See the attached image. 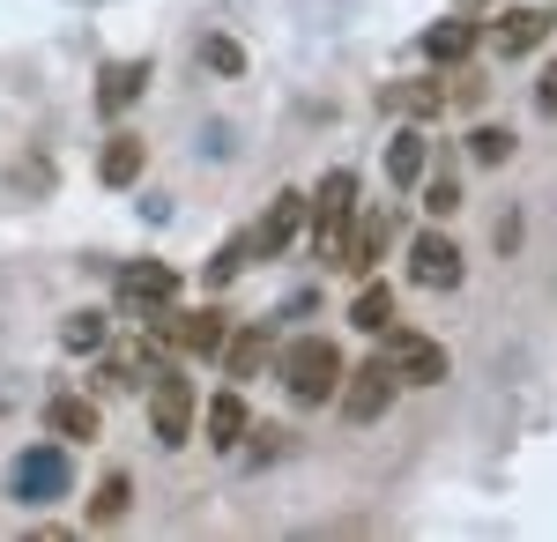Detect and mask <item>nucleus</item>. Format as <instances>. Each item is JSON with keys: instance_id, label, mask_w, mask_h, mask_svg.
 <instances>
[{"instance_id": "nucleus-1", "label": "nucleus", "mask_w": 557, "mask_h": 542, "mask_svg": "<svg viewBox=\"0 0 557 542\" xmlns=\"http://www.w3.org/2000/svg\"><path fill=\"white\" fill-rule=\"evenodd\" d=\"M275 372H283V386H290L298 402H335V386H343V349H335L327 334H305V342H290V349L275 357Z\"/></svg>"}, {"instance_id": "nucleus-2", "label": "nucleus", "mask_w": 557, "mask_h": 542, "mask_svg": "<svg viewBox=\"0 0 557 542\" xmlns=\"http://www.w3.org/2000/svg\"><path fill=\"white\" fill-rule=\"evenodd\" d=\"M67 483H75V460H67L60 439L23 446L15 468H8V498H15V505H52V498H67Z\"/></svg>"}, {"instance_id": "nucleus-3", "label": "nucleus", "mask_w": 557, "mask_h": 542, "mask_svg": "<svg viewBox=\"0 0 557 542\" xmlns=\"http://www.w3.org/2000/svg\"><path fill=\"white\" fill-rule=\"evenodd\" d=\"M349 215H357V178H349V171H327L320 194L305 201V223H312V252H320V260H343Z\"/></svg>"}, {"instance_id": "nucleus-4", "label": "nucleus", "mask_w": 557, "mask_h": 542, "mask_svg": "<svg viewBox=\"0 0 557 542\" xmlns=\"http://www.w3.org/2000/svg\"><path fill=\"white\" fill-rule=\"evenodd\" d=\"M380 334H386V372H394V386H438L446 379V349L431 334H417V328H380Z\"/></svg>"}, {"instance_id": "nucleus-5", "label": "nucleus", "mask_w": 557, "mask_h": 542, "mask_svg": "<svg viewBox=\"0 0 557 542\" xmlns=\"http://www.w3.org/2000/svg\"><path fill=\"white\" fill-rule=\"evenodd\" d=\"M172 297H178V275L164 260H127V268H120V305H127L134 320H157Z\"/></svg>"}, {"instance_id": "nucleus-6", "label": "nucleus", "mask_w": 557, "mask_h": 542, "mask_svg": "<svg viewBox=\"0 0 557 542\" xmlns=\"http://www.w3.org/2000/svg\"><path fill=\"white\" fill-rule=\"evenodd\" d=\"M149 423L164 446H186V431H194V379L186 372H164L149 386Z\"/></svg>"}, {"instance_id": "nucleus-7", "label": "nucleus", "mask_w": 557, "mask_h": 542, "mask_svg": "<svg viewBox=\"0 0 557 542\" xmlns=\"http://www.w3.org/2000/svg\"><path fill=\"white\" fill-rule=\"evenodd\" d=\"M409 283H417V291H454V283H461V246H454L446 231H424V238L409 246Z\"/></svg>"}, {"instance_id": "nucleus-8", "label": "nucleus", "mask_w": 557, "mask_h": 542, "mask_svg": "<svg viewBox=\"0 0 557 542\" xmlns=\"http://www.w3.org/2000/svg\"><path fill=\"white\" fill-rule=\"evenodd\" d=\"M298 231H305V194L290 186V194H275V201H268V215L246 231V238H253V260H275V252L290 246Z\"/></svg>"}, {"instance_id": "nucleus-9", "label": "nucleus", "mask_w": 557, "mask_h": 542, "mask_svg": "<svg viewBox=\"0 0 557 542\" xmlns=\"http://www.w3.org/2000/svg\"><path fill=\"white\" fill-rule=\"evenodd\" d=\"M335 394H343L349 423H380L386 409H394V372H386V365H364V372H349V386H335Z\"/></svg>"}, {"instance_id": "nucleus-10", "label": "nucleus", "mask_w": 557, "mask_h": 542, "mask_svg": "<svg viewBox=\"0 0 557 542\" xmlns=\"http://www.w3.org/2000/svg\"><path fill=\"white\" fill-rule=\"evenodd\" d=\"M543 38H550V15H543V8H506L498 30H491V52H498V60H528Z\"/></svg>"}, {"instance_id": "nucleus-11", "label": "nucleus", "mask_w": 557, "mask_h": 542, "mask_svg": "<svg viewBox=\"0 0 557 542\" xmlns=\"http://www.w3.org/2000/svg\"><path fill=\"white\" fill-rule=\"evenodd\" d=\"M141 89H149V60H104V75H97V112L120 120Z\"/></svg>"}, {"instance_id": "nucleus-12", "label": "nucleus", "mask_w": 557, "mask_h": 542, "mask_svg": "<svg viewBox=\"0 0 557 542\" xmlns=\"http://www.w3.org/2000/svg\"><path fill=\"white\" fill-rule=\"evenodd\" d=\"M141 164H149V149H141L134 134H112V141L97 149V178H104V186H134Z\"/></svg>"}, {"instance_id": "nucleus-13", "label": "nucleus", "mask_w": 557, "mask_h": 542, "mask_svg": "<svg viewBox=\"0 0 557 542\" xmlns=\"http://www.w3.org/2000/svg\"><path fill=\"white\" fill-rule=\"evenodd\" d=\"M386 238H394V215H349V238H343V268H372L386 252Z\"/></svg>"}, {"instance_id": "nucleus-14", "label": "nucleus", "mask_w": 557, "mask_h": 542, "mask_svg": "<svg viewBox=\"0 0 557 542\" xmlns=\"http://www.w3.org/2000/svg\"><path fill=\"white\" fill-rule=\"evenodd\" d=\"M164 334H172L186 357H223V342H231V334H223V312H194V320H172Z\"/></svg>"}, {"instance_id": "nucleus-15", "label": "nucleus", "mask_w": 557, "mask_h": 542, "mask_svg": "<svg viewBox=\"0 0 557 542\" xmlns=\"http://www.w3.org/2000/svg\"><path fill=\"white\" fill-rule=\"evenodd\" d=\"M45 423H52V439H75V446H89V439H97V402L60 394V402H45Z\"/></svg>"}, {"instance_id": "nucleus-16", "label": "nucleus", "mask_w": 557, "mask_h": 542, "mask_svg": "<svg viewBox=\"0 0 557 542\" xmlns=\"http://www.w3.org/2000/svg\"><path fill=\"white\" fill-rule=\"evenodd\" d=\"M209 446H215V454L246 446V394H215V402H209Z\"/></svg>"}, {"instance_id": "nucleus-17", "label": "nucleus", "mask_w": 557, "mask_h": 542, "mask_svg": "<svg viewBox=\"0 0 557 542\" xmlns=\"http://www.w3.org/2000/svg\"><path fill=\"white\" fill-rule=\"evenodd\" d=\"M424 164H431V141L409 126V134H394V149H386V178L394 186H417L424 178Z\"/></svg>"}, {"instance_id": "nucleus-18", "label": "nucleus", "mask_w": 557, "mask_h": 542, "mask_svg": "<svg viewBox=\"0 0 557 542\" xmlns=\"http://www.w3.org/2000/svg\"><path fill=\"white\" fill-rule=\"evenodd\" d=\"M127 505H134V483L112 468L97 491H89V528H112V520H127Z\"/></svg>"}, {"instance_id": "nucleus-19", "label": "nucleus", "mask_w": 557, "mask_h": 542, "mask_svg": "<svg viewBox=\"0 0 557 542\" xmlns=\"http://www.w3.org/2000/svg\"><path fill=\"white\" fill-rule=\"evenodd\" d=\"M275 357V342H268V328H246L238 342H223V365H231V379H253L260 365Z\"/></svg>"}, {"instance_id": "nucleus-20", "label": "nucleus", "mask_w": 557, "mask_h": 542, "mask_svg": "<svg viewBox=\"0 0 557 542\" xmlns=\"http://www.w3.org/2000/svg\"><path fill=\"white\" fill-rule=\"evenodd\" d=\"M424 52L438 60V67H454V60H469V52H475V23H461V15H454V23H431Z\"/></svg>"}, {"instance_id": "nucleus-21", "label": "nucleus", "mask_w": 557, "mask_h": 542, "mask_svg": "<svg viewBox=\"0 0 557 542\" xmlns=\"http://www.w3.org/2000/svg\"><path fill=\"white\" fill-rule=\"evenodd\" d=\"M8 194H15V201H45V194H52V164H45V157H15V164H8Z\"/></svg>"}, {"instance_id": "nucleus-22", "label": "nucleus", "mask_w": 557, "mask_h": 542, "mask_svg": "<svg viewBox=\"0 0 557 542\" xmlns=\"http://www.w3.org/2000/svg\"><path fill=\"white\" fill-rule=\"evenodd\" d=\"M349 320H357L364 334L394 328V291H386V283H364V291H357V305H349Z\"/></svg>"}, {"instance_id": "nucleus-23", "label": "nucleus", "mask_w": 557, "mask_h": 542, "mask_svg": "<svg viewBox=\"0 0 557 542\" xmlns=\"http://www.w3.org/2000/svg\"><path fill=\"white\" fill-rule=\"evenodd\" d=\"M386 104H394V112H409V120H438V104H446V97H438L431 83H394V89H386Z\"/></svg>"}, {"instance_id": "nucleus-24", "label": "nucleus", "mask_w": 557, "mask_h": 542, "mask_svg": "<svg viewBox=\"0 0 557 542\" xmlns=\"http://www.w3.org/2000/svg\"><path fill=\"white\" fill-rule=\"evenodd\" d=\"M246 260H253V238H246V231H238V238H223L215 260H209V283H215V291H223V283H238V268H246Z\"/></svg>"}, {"instance_id": "nucleus-25", "label": "nucleus", "mask_w": 557, "mask_h": 542, "mask_svg": "<svg viewBox=\"0 0 557 542\" xmlns=\"http://www.w3.org/2000/svg\"><path fill=\"white\" fill-rule=\"evenodd\" d=\"M60 342H67L75 357H89V349H104V312H75V320L60 328Z\"/></svg>"}, {"instance_id": "nucleus-26", "label": "nucleus", "mask_w": 557, "mask_h": 542, "mask_svg": "<svg viewBox=\"0 0 557 542\" xmlns=\"http://www.w3.org/2000/svg\"><path fill=\"white\" fill-rule=\"evenodd\" d=\"M469 157H475V164H506V157H513V134H506V126H475Z\"/></svg>"}, {"instance_id": "nucleus-27", "label": "nucleus", "mask_w": 557, "mask_h": 542, "mask_svg": "<svg viewBox=\"0 0 557 542\" xmlns=\"http://www.w3.org/2000/svg\"><path fill=\"white\" fill-rule=\"evenodd\" d=\"M417 186H424V178H417ZM424 209H431V215H454V209H461V178H454V171H431Z\"/></svg>"}, {"instance_id": "nucleus-28", "label": "nucleus", "mask_w": 557, "mask_h": 542, "mask_svg": "<svg viewBox=\"0 0 557 542\" xmlns=\"http://www.w3.org/2000/svg\"><path fill=\"white\" fill-rule=\"evenodd\" d=\"M201 60H209L215 75H238V67H246V52H238L231 38H201Z\"/></svg>"}, {"instance_id": "nucleus-29", "label": "nucleus", "mask_w": 557, "mask_h": 542, "mask_svg": "<svg viewBox=\"0 0 557 542\" xmlns=\"http://www.w3.org/2000/svg\"><path fill=\"white\" fill-rule=\"evenodd\" d=\"M535 112L557 120V67H543V83H535Z\"/></svg>"}]
</instances>
